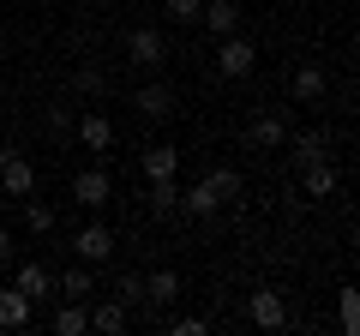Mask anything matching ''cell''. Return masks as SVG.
I'll use <instances>...</instances> for the list:
<instances>
[{"label":"cell","mask_w":360,"mask_h":336,"mask_svg":"<svg viewBox=\"0 0 360 336\" xmlns=\"http://www.w3.org/2000/svg\"><path fill=\"white\" fill-rule=\"evenodd\" d=\"M252 66H258V49H252L246 37H234V30H229V37H222V49H217V72H222V78H246Z\"/></svg>","instance_id":"cell-1"},{"label":"cell","mask_w":360,"mask_h":336,"mask_svg":"<svg viewBox=\"0 0 360 336\" xmlns=\"http://www.w3.org/2000/svg\"><path fill=\"white\" fill-rule=\"evenodd\" d=\"M127 60L132 66H162L168 60V37H162V30H127Z\"/></svg>","instance_id":"cell-2"},{"label":"cell","mask_w":360,"mask_h":336,"mask_svg":"<svg viewBox=\"0 0 360 336\" xmlns=\"http://www.w3.org/2000/svg\"><path fill=\"white\" fill-rule=\"evenodd\" d=\"M246 312H252L258 330H283V324H288V306H283V295H276V288H252Z\"/></svg>","instance_id":"cell-3"},{"label":"cell","mask_w":360,"mask_h":336,"mask_svg":"<svg viewBox=\"0 0 360 336\" xmlns=\"http://www.w3.org/2000/svg\"><path fill=\"white\" fill-rule=\"evenodd\" d=\"M0 193H6V198H30V193H37V168H30L18 150L0 162Z\"/></svg>","instance_id":"cell-4"},{"label":"cell","mask_w":360,"mask_h":336,"mask_svg":"<svg viewBox=\"0 0 360 336\" xmlns=\"http://www.w3.org/2000/svg\"><path fill=\"white\" fill-rule=\"evenodd\" d=\"M108 193H115V181H108L103 168H78V174H72V198H78V205H84V210L108 205Z\"/></svg>","instance_id":"cell-5"},{"label":"cell","mask_w":360,"mask_h":336,"mask_svg":"<svg viewBox=\"0 0 360 336\" xmlns=\"http://www.w3.org/2000/svg\"><path fill=\"white\" fill-rule=\"evenodd\" d=\"M174 103H180V96L168 91V84H139V91H132V108H139L144 120H168V115H174Z\"/></svg>","instance_id":"cell-6"},{"label":"cell","mask_w":360,"mask_h":336,"mask_svg":"<svg viewBox=\"0 0 360 336\" xmlns=\"http://www.w3.org/2000/svg\"><path fill=\"white\" fill-rule=\"evenodd\" d=\"M30 318H37V300L25 288H0V330H25Z\"/></svg>","instance_id":"cell-7"},{"label":"cell","mask_w":360,"mask_h":336,"mask_svg":"<svg viewBox=\"0 0 360 336\" xmlns=\"http://www.w3.org/2000/svg\"><path fill=\"white\" fill-rule=\"evenodd\" d=\"M288 156H295V168L330 162V138H324V132H288Z\"/></svg>","instance_id":"cell-8"},{"label":"cell","mask_w":360,"mask_h":336,"mask_svg":"<svg viewBox=\"0 0 360 336\" xmlns=\"http://www.w3.org/2000/svg\"><path fill=\"white\" fill-rule=\"evenodd\" d=\"M72 252H78V259H84V264H103L108 252H115V234H108L103 222H90V228H78V240H72Z\"/></svg>","instance_id":"cell-9"},{"label":"cell","mask_w":360,"mask_h":336,"mask_svg":"<svg viewBox=\"0 0 360 336\" xmlns=\"http://www.w3.org/2000/svg\"><path fill=\"white\" fill-rule=\"evenodd\" d=\"M78 144H84V150H108V144H115V120L108 115H96V108H90V115H78Z\"/></svg>","instance_id":"cell-10"},{"label":"cell","mask_w":360,"mask_h":336,"mask_svg":"<svg viewBox=\"0 0 360 336\" xmlns=\"http://www.w3.org/2000/svg\"><path fill=\"white\" fill-rule=\"evenodd\" d=\"M198 25H205L210 37H229V30H240V6H234V0H205Z\"/></svg>","instance_id":"cell-11"},{"label":"cell","mask_w":360,"mask_h":336,"mask_svg":"<svg viewBox=\"0 0 360 336\" xmlns=\"http://www.w3.org/2000/svg\"><path fill=\"white\" fill-rule=\"evenodd\" d=\"M324 91H330V78H324V66H300L295 72V103L300 108H319Z\"/></svg>","instance_id":"cell-12"},{"label":"cell","mask_w":360,"mask_h":336,"mask_svg":"<svg viewBox=\"0 0 360 336\" xmlns=\"http://www.w3.org/2000/svg\"><path fill=\"white\" fill-rule=\"evenodd\" d=\"M252 144H258V150H283V144H288V120L283 115H258L252 120Z\"/></svg>","instance_id":"cell-13"},{"label":"cell","mask_w":360,"mask_h":336,"mask_svg":"<svg viewBox=\"0 0 360 336\" xmlns=\"http://www.w3.org/2000/svg\"><path fill=\"white\" fill-rule=\"evenodd\" d=\"M144 300H150V306H174V300H180V276H174V271L144 276Z\"/></svg>","instance_id":"cell-14"},{"label":"cell","mask_w":360,"mask_h":336,"mask_svg":"<svg viewBox=\"0 0 360 336\" xmlns=\"http://www.w3.org/2000/svg\"><path fill=\"white\" fill-rule=\"evenodd\" d=\"M180 205L193 210V217H217L222 198H217V186H210V181H198V186H186V193H180Z\"/></svg>","instance_id":"cell-15"},{"label":"cell","mask_w":360,"mask_h":336,"mask_svg":"<svg viewBox=\"0 0 360 336\" xmlns=\"http://www.w3.org/2000/svg\"><path fill=\"white\" fill-rule=\"evenodd\" d=\"M300 186H307V198H330V193H336V168H330V162L300 168Z\"/></svg>","instance_id":"cell-16"},{"label":"cell","mask_w":360,"mask_h":336,"mask_svg":"<svg viewBox=\"0 0 360 336\" xmlns=\"http://www.w3.org/2000/svg\"><path fill=\"white\" fill-rule=\"evenodd\" d=\"M90 330V312H84V300H66L60 312H54V336H84Z\"/></svg>","instance_id":"cell-17"},{"label":"cell","mask_w":360,"mask_h":336,"mask_svg":"<svg viewBox=\"0 0 360 336\" xmlns=\"http://www.w3.org/2000/svg\"><path fill=\"white\" fill-rule=\"evenodd\" d=\"M54 288H60L66 300H90V288H96V276H90V264L78 259V264H72V271H66V276H60Z\"/></svg>","instance_id":"cell-18"},{"label":"cell","mask_w":360,"mask_h":336,"mask_svg":"<svg viewBox=\"0 0 360 336\" xmlns=\"http://www.w3.org/2000/svg\"><path fill=\"white\" fill-rule=\"evenodd\" d=\"M144 174H150V181L156 174H180V150L174 144H150V150H144Z\"/></svg>","instance_id":"cell-19"},{"label":"cell","mask_w":360,"mask_h":336,"mask_svg":"<svg viewBox=\"0 0 360 336\" xmlns=\"http://www.w3.org/2000/svg\"><path fill=\"white\" fill-rule=\"evenodd\" d=\"M174 205H180V186H174V174H156V181H150V210H156V217H168Z\"/></svg>","instance_id":"cell-20"},{"label":"cell","mask_w":360,"mask_h":336,"mask_svg":"<svg viewBox=\"0 0 360 336\" xmlns=\"http://www.w3.org/2000/svg\"><path fill=\"white\" fill-rule=\"evenodd\" d=\"M90 330L120 336V330H127V306H120V300H115V306H96V312H90Z\"/></svg>","instance_id":"cell-21"},{"label":"cell","mask_w":360,"mask_h":336,"mask_svg":"<svg viewBox=\"0 0 360 336\" xmlns=\"http://www.w3.org/2000/svg\"><path fill=\"white\" fill-rule=\"evenodd\" d=\"M13 288H25L30 300H42V295H49V288H54V276L42 271V264H25V271H18V283H13Z\"/></svg>","instance_id":"cell-22"},{"label":"cell","mask_w":360,"mask_h":336,"mask_svg":"<svg viewBox=\"0 0 360 336\" xmlns=\"http://www.w3.org/2000/svg\"><path fill=\"white\" fill-rule=\"evenodd\" d=\"M115 300L132 312V306L144 300V276H139V271H120V283H115Z\"/></svg>","instance_id":"cell-23"},{"label":"cell","mask_w":360,"mask_h":336,"mask_svg":"<svg viewBox=\"0 0 360 336\" xmlns=\"http://www.w3.org/2000/svg\"><path fill=\"white\" fill-rule=\"evenodd\" d=\"M205 181L217 186V198H222V205H234V198H240V174H234V168H210Z\"/></svg>","instance_id":"cell-24"},{"label":"cell","mask_w":360,"mask_h":336,"mask_svg":"<svg viewBox=\"0 0 360 336\" xmlns=\"http://www.w3.org/2000/svg\"><path fill=\"white\" fill-rule=\"evenodd\" d=\"M336 318H342L348 336L360 330V295H354V288H342V295H336Z\"/></svg>","instance_id":"cell-25"},{"label":"cell","mask_w":360,"mask_h":336,"mask_svg":"<svg viewBox=\"0 0 360 336\" xmlns=\"http://www.w3.org/2000/svg\"><path fill=\"white\" fill-rule=\"evenodd\" d=\"M72 84H78V96H103V91H108V78H103V66H90V60L78 66V78H72Z\"/></svg>","instance_id":"cell-26"},{"label":"cell","mask_w":360,"mask_h":336,"mask_svg":"<svg viewBox=\"0 0 360 336\" xmlns=\"http://www.w3.org/2000/svg\"><path fill=\"white\" fill-rule=\"evenodd\" d=\"M162 13L174 18V25H198V13H205V0H162Z\"/></svg>","instance_id":"cell-27"},{"label":"cell","mask_w":360,"mask_h":336,"mask_svg":"<svg viewBox=\"0 0 360 336\" xmlns=\"http://www.w3.org/2000/svg\"><path fill=\"white\" fill-rule=\"evenodd\" d=\"M25 222H30V234H54V210H49V205H37V198L25 205Z\"/></svg>","instance_id":"cell-28"},{"label":"cell","mask_w":360,"mask_h":336,"mask_svg":"<svg viewBox=\"0 0 360 336\" xmlns=\"http://www.w3.org/2000/svg\"><path fill=\"white\" fill-rule=\"evenodd\" d=\"M205 330H210L205 318H174V336H205Z\"/></svg>","instance_id":"cell-29"},{"label":"cell","mask_w":360,"mask_h":336,"mask_svg":"<svg viewBox=\"0 0 360 336\" xmlns=\"http://www.w3.org/2000/svg\"><path fill=\"white\" fill-rule=\"evenodd\" d=\"M6 259H13V234L0 228V264H6Z\"/></svg>","instance_id":"cell-30"},{"label":"cell","mask_w":360,"mask_h":336,"mask_svg":"<svg viewBox=\"0 0 360 336\" xmlns=\"http://www.w3.org/2000/svg\"><path fill=\"white\" fill-rule=\"evenodd\" d=\"M6 156H13V144H0V162H6Z\"/></svg>","instance_id":"cell-31"},{"label":"cell","mask_w":360,"mask_h":336,"mask_svg":"<svg viewBox=\"0 0 360 336\" xmlns=\"http://www.w3.org/2000/svg\"><path fill=\"white\" fill-rule=\"evenodd\" d=\"M0 205H6V193H0Z\"/></svg>","instance_id":"cell-32"}]
</instances>
